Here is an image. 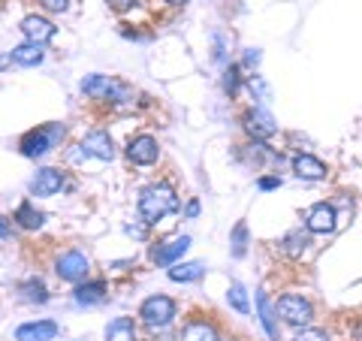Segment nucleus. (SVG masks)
<instances>
[{"mask_svg": "<svg viewBox=\"0 0 362 341\" xmlns=\"http://www.w3.org/2000/svg\"><path fill=\"white\" fill-rule=\"evenodd\" d=\"M178 341H218V329H214L211 323H206V320H194V323H187L185 329H181Z\"/></svg>", "mask_w": 362, "mask_h": 341, "instance_id": "nucleus-16", "label": "nucleus"}, {"mask_svg": "<svg viewBox=\"0 0 362 341\" xmlns=\"http://www.w3.org/2000/svg\"><path fill=\"white\" fill-rule=\"evenodd\" d=\"M61 333V326L54 320H37V323H21L16 329L18 341H54Z\"/></svg>", "mask_w": 362, "mask_h": 341, "instance_id": "nucleus-12", "label": "nucleus"}, {"mask_svg": "<svg viewBox=\"0 0 362 341\" xmlns=\"http://www.w3.org/2000/svg\"><path fill=\"white\" fill-rule=\"evenodd\" d=\"M54 272H58L61 281H70V284H78L88 272H90V263L82 251H66L54 260Z\"/></svg>", "mask_w": 362, "mask_h": 341, "instance_id": "nucleus-5", "label": "nucleus"}, {"mask_svg": "<svg viewBox=\"0 0 362 341\" xmlns=\"http://www.w3.org/2000/svg\"><path fill=\"white\" fill-rule=\"evenodd\" d=\"M169 4H173V6H181V4H187V0H169Z\"/></svg>", "mask_w": 362, "mask_h": 341, "instance_id": "nucleus-36", "label": "nucleus"}, {"mask_svg": "<svg viewBox=\"0 0 362 341\" xmlns=\"http://www.w3.org/2000/svg\"><path fill=\"white\" fill-rule=\"evenodd\" d=\"M103 299H106V284L103 281H90V284L76 287V302L78 305H97Z\"/></svg>", "mask_w": 362, "mask_h": 341, "instance_id": "nucleus-20", "label": "nucleus"}, {"mask_svg": "<svg viewBox=\"0 0 362 341\" xmlns=\"http://www.w3.org/2000/svg\"><path fill=\"white\" fill-rule=\"evenodd\" d=\"M61 187H64V173L61 169H52V166L40 169V173L30 178V193L33 197H54Z\"/></svg>", "mask_w": 362, "mask_h": 341, "instance_id": "nucleus-10", "label": "nucleus"}, {"mask_svg": "<svg viewBox=\"0 0 362 341\" xmlns=\"http://www.w3.org/2000/svg\"><path fill=\"white\" fill-rule=\"evenodd\" d=\"M21 33L28 37V42H33V45H45L49 40H54L58 28H54L49 18H42V16H28L25 21H21Z\"/></svg>", "mask_w": 362, "mask_h": 341, "instance_id": "nucleus-11", "label": "nucleus"}, {"mask_svg": "<svg viewBox=\"0 0 362 341\" xmlns=\"http://www.w3.org/2000/svg\"><path fill=\"white\" fill-rule=\"evenodd\" d=\"M245 61H247V64H257V61H259V54H257V52L251 49V52H247V54H245Z\"/></svg>", "mask_w": 362, "mask_h": 341, "instance_id": "nucleus-34", "label": "nucleus"}, {"mask_svg": "<svg viewBox=\"0 0 362 341\" xmlns=\"http://www.w3.org/2000/svg\"><path fill=\"white\" fill-rule=\"evenodd\" d=\"M127 157L136 166H151L160 157V149H157L154 136H136V139L127 145Z\"/></svg>", "mask_w": 362, "mask_h": 341, "instance_id": "nucleus-9", "label": "nucleus"}, {"mask_svg": "<svg viewBox=\"0 0 362 341\" xmlns=\"http://www.w3.org/2000/svg\"><path fill=\"white\" fill-rule=\"evenodd\" d=\"M278 314L284 317L287 323L293 326H302V323H308L311 320V302L308 299H302V296H281L278 299Z\"/></svg>", "mask_w": 362, "mask_h": 341, "instance_id": "nucleus-8", "label": "nucleus"}, {"mask_svg": "<svg viewBox=\"0 0 362 341\" xmlns=\"http://www.w3.org/2000/svg\"><path fill=\"white\" fill-rule=\"evenodd\" d=\"M78 151H73V161H82V157H97V161H112L115 149H112V136L106 130H94L88 133L82 145H76Z\"/></svg>", "mask_w": 362, "mask_h": 341, "instance_id": "nucleus-3", "label": "nucleus"}, {"mask_svg": "<svg viewBox=\"0 0 362 341\" xmlns=\"http://www.w3.org/2000/svg\"><path fill=\"white\" fill-rule=\"evenodd\" d=\"M259 187H263V190H272V187H281V178H259Z\"/></svg>", "mask_w": 362, "mask_h": 341, "instance_id": "nucleus-32", "label": "nucleus"}, {"mask_svg": "<svg viewBox=\"0 0 362 341\" xmlns=\"http://www.w3.org/2000/svg\"><path fill=\"white\" fill-rule=\"evenodd\" d=\"M178 212V197L169 185H148L139 193V214H142V224H157L163 221L166 214H175Z\"/></svg>", "mask_w": 362, "mask_h": 341, "instance_id": "nucleus-1", "label": "nucleus"}, {"mask_svg": "<svg viewBox=\"0 0 362 341\" xmlns=\"http://www.w3.org/2000/svg\"><path fill=\"white\" fill-rule=\"evenodd\" d=\"M245 238H247V226L235 224V230H233V254L235 257H245Z\"/></svg>", "mask_w": 362, "mask_h": 341, "instance_id": "nucleus-26", "label": "nucleus"}, {"mask_svg": "<svg viewBox=\"0 0 362 341\" xmlns=\"http://www.w3.org/2000/svg\"><path fill=\"white\" fill-rule=\"evenodd\" d=\"M40 4H42L45 9H52V13H64L70 0H40Z\"/></svg>", "mask_w": 362, "mask_h": 341, "instance_id": "nucleus-29", "label": "nucleus"}, {"mask_svg": "<svg viewBox=\"0 0 362 341\" xmlns=\"http://www.w3.org/2000/svg\"><path fill=\"white\" fill-rule=\"evenodd\" d=\"M223 85H226V91H230V94H235V88H239V70H235V67H230V70H226Z\"/></svg>", "mask_w": 362, "mask_h": 341, "instance_id": "nucleus-28", "label": "nucleus"}, {"mask_svg": "<svg viewBox=\"0 0 362 341\" xmlns=\"http://www.w3.org/2000/svg\"><path fill=\"white\" fill-rule=\"evenodd\" d=\"M82 91L94 100H112V103L127 97V88H124L121 82H115V79H109V76H88L82 82Z\"/></svg>", "mask_w": 362, "mask_h": 341, "instance_id": "nucleus-6", "label": "nucleus"}, {"mask_svg": "<svg viewBox=\"0 0 362 341\" xmlns=\"http://www.w3.org/2000/svg\"><path fill=\"white\" fill-rule=\"evenodd\" d=\"M296 341H329V338H326V333H320V329H299Z\"/></svg>", "mask_w": 362, "mask_h": 341, "instance_id": "nucleus-27", "label": "nucleus"}, {"mask_svg": "<svg viewBox=\"0 0 362 341\" xmlns=\"http://www.w3.org/2000/svg\"><path fill=\"white\" fill-rule=\"evenodd\" d=\"M106 4H109L112 9H118V13H124V9L136 6V4H139V0H106Z\"/></svg>", "mask_w": 362, "mask_h": 341, "instance_id": "nucleus-30", "label": "nucleus"}, {"mask_svg": "<svg viewBox=\"0 0 362 341\" xmlns=\"http://www.w3.org/2000/svg\"><path fill=\"white\" fill-rule=\"evenodd\" d=\"M42 45H33V42H25V45H16L13 52H9V61H16L21 67H37L42 61Z\"/></svg>", "mask_w": 362, "mask_h": 341, "instance_id": "nucleus-18", "label": "nucleus"}, {"mask_svg": "<svg viewBox=\"0 0 362 341\" xmlns=\"http://www.w3.org/2000/svg\"><path fill=\"white\" fill-rule=\"evenodd\" d=\"M293 169H296L299 178H308V181H320L326 175V166L311 154H299L296 161H293Z\"/></svg>", "mask_w": 362, "mask_h": 341, "instance_id": "nucleus-15", "label": "nucleus"}, {"mask_svg": "<svg viewBox=\"0 0 362 341\" xmlns=\"http://www.w3.org/2000/svg\"><path fill=\"white\" fill-rule=\"evenodd\" d=\"M106 341H136V323L130 317H115L106 326Z\"/></svg>", "mask_w": 362, "mask_h": 341, "instance_id": "nucleus-17", "label": "nucleus"}, {"mask_svg": "<svg viewBox=\"0 0 362 341\" xmlns=\"http://www.w3.org/2000/svg\"><path fill=\"white\" fill-rule=\"evenodd\" d=\"M9 236H13V230H9V224L0 218V238H9Z\"/></svg>", "mask_w": 362, "mask_h": 341, "instance_id": "nucleus-33", "label": "nucleus"}, {"mask_svg": "<svg viewBox=\"0 0 362 341\" xmlns=\"http://www.w3.org/2000/svg\"><path fill=\"white\" fill-rule=\"evenodd\" d=\"M139 317L151 329L154 326H166V323H173V317H175V302L169 299V296H151V299L142 302Z\"/></svg>", "mask_w": 362, "mask_h": 341, "instance_id": "nucleus-4", "label": "nucleus"}, {"mask_svg": "<svg viewBox=\"0 0 362 341\" xmlns=\"http://www.w3.org/2000/svg\"><path fill=\"white\" fill-rule=\"evenodd\" d=\"M245 130L251 133L254 139H269V136H275L278 124H275V118H272L266 109H251L245 115Z\"/></svg>", "mask_w": 362, "mask_h": 341, "instance_id": "nucleus-13", "label": "nucleus"}, {"mask_svg": "<svg viewBox=\"0 0 362 341\" xmlns=\"http://www.w3.org/2000/svg\"><path fill=\"white\" fill-rule=\"evenodd\" d=\"M305 226H308V233H332L335 230V209L326 206V202L314 206L308 212V221H305Z\"/></svg>", "mask_w": 362, "mask_h": 341, "instance_id": "nucleus-14", "label": "nucleus"}, {"mask_svg": "<svg viewBox=\"0 0 362 341\" xmlns=\"http://www.w3.org/2000/svg\"><path fill=\"white\" fill-rule=\"evenodd\" d=\"M145 233H148V224H142V226H127V236H133V238H145Z\"/></svg>", "mask_w": 362, "mask_h": 341, "instance_id": "nucleus-31", "label": "nucleus"}, {"mask_svg": "<svg viewBox=\"0 0 362 341\" xmlns=\"http://www.w3.org/2000/svg\"><path fill=\"white\" fill-rule=\"evenodd\" d=\"M187 214H190V218H194V214H199V202H190V206H187Z\"/></svg>", "mask_w": 362, "mask_h": 341, "instance_id": "nucleus-35", "label": "nucleus"}, {"mask_svg": "<svg viewBox=\"0 0 362 341\" xmlns=\"http://www.w3.org/2000/svg\"><path fill=\"white\" fill-rule=\"evenodd\" d=\"M226 296H230V305L239 314H247L251 308H247V293H245V287L242 284H230V293H226Z\"/></svg>", "mask_w": 362, "mask_h": 341, "instance_id": "nucleus-25", "label": "nucleus"}, {"mask_svg": "<svg viewBox=\"0 0 362 341\" xmlns=\"http://www.w3.org/2000/svg\"><path fill=\"white\" fill-rule=\"evenodd\" d=\"M64 124H42V127L37 130H28L25 136H21V142H18V149L25 157H30V161H37V157L42 154H49L52 149H58V145L64 142Z\"/></svg>", "mask_w": 362, "mask_h": 341, "instance_id": "nucleus-2", "label": "nucleus"}, {"mask_svg": "<svg viewBox=\"0 0 362 341\" xmlns=\"http://www.w3.org/2000/svg\"><path fill=\"white\" fill-rule=\"evenodd\" d=\"M18 290L25 293V299H28V302H45V299H49V290H45V284H42L40 278H28Z\"/></svg>", "mask_w": 362, "mask_h": 341, "instance_id": "nucleus-24", "label": "nucleus"}, {"mask_svg": "<svg viewBox=\"0 0 362 341\" xmlns=\"http://www.w3.org/2000/svg\"><path fill=\"white\" fill-rule=\"evenodd\" d=\"M257 305H259V320H263V329L272 341H281V333H278V323H275V311H272L269 305V296L266 293H259L257 296Z\"/></svg>", "mask_w": 362, "mask_h": 341, "instance_id": "nucleus-21", "label": "nucleus"}, {"mask_svg": "<svg viewBox=\"0 0 362 341\" xmlns=\"http://www.w3.org/2000/svg\"><path fill=\"white\" fill-rule=\"evenodd\" d=\"M308 245H311V238H308V233H302V230H293V233L284 236V251L290 257H302V251Z\"/></svg>", "mask_w": 362, "mask_h": 341, "instance_id": "nucleus-23", "label": "nucleus"}, {"mask_svg": "<svg viewBox=\"0 0 362 341\" xmlns=\"http://www.w3.org/2000/svg\"><path fill=\"white\" fill-rule=\"evenodd\" d=\"M187 248H190L187 236H173V238H166V242L151 248V260L157 266H173V263H178V260L185 257Z\"/></svg>", "mask_w": 362, "mask_h": 341, "instance_id": "nucleus-7", "label": "nucleus"}, {"mask_svg": "<svg viewBox=\"0 0 362 341\" xmlns=\"http://www.w3.org/2000/svg\"><path fill=\"white\" fill-rule=\"evenodd\" d=\"M45 221V214L33 209V202H21V206L16 209V224L21 226V230H40Z\"/></svg>", "mask_w": 362, "mask_h": 341, "instance_id": "nucleus-19", "label": "nucleus"}, {"mask_svg": "<svg viewBox=\"0 0 362 341\" xmlns=\"http://www.w3.org/2000/svg\"><path fill=\"white\" fill-rule=\"evenodd\" d=\"M202 275H206V266H202V263H173V269H169V278L181 281V284L199 281Z\"/></svg>", "mask_w": 362, "mask_h": 341, "instance_id": "nucleus-22", "label": "nucleus"}]
</instances>
